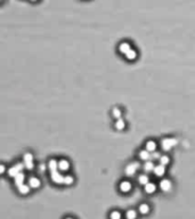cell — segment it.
I'll return each mask as SVG.
<instances>
[{"label": "cell", "mask_w": 195, "mask_h": 219, "mask_svg": "<svg viewBox=\"0 0 195 219\" xmlns=\"http://www.w3.org/2000/svg\"><path fill=\"white\" fill-rule=\"evenodd\" d=\"M177 139L176 138H164V139L161 142V147H162L163 151H170L172 147H175L177 145Z\"/></svg>", "instance_id": "6da1fadb"}, {"label": "cell", "mask_w": 195, "mask_h": 219, "mask_svg": "<svg viewBox=\"0 0 195 219\" xmlns=\"http://www.w3.org/2000/svg\"><path fill=\"white\" fill-rule=\"evenodd\" d=\"M23 168H25V166H24L23 163H16L15 166H13L12 168L8 169V176L13 177V178H14V177L17 176L20 173H22Z\"/></svg>", "instance_id": "7a4b0ae2"}, {"label": "cell", "mask_w": 195, "mask_h": 219, "mask_svg": "<svg viewBox=\"0 0 195 219\" xmlns=\"http://www.w3.org/2000/svg\"><path fill=\"white\" fill-rule=\"evenodd\" d=\"M139 167H140L139 162H131L130 164H128V166L126 167V170H124V173H126V176L132 177L134 175H135L136 171L139 169Z\"/></svg>", "instance_id": "3957f363"}, {"label": "cell", "mask_w": 195, "mask_h": 219, "mask_svg": "<svg viewBox=\"0 0 195 219\" xmlns=\"http://www.w3.org/2000/svg\"><path fill=\"white\" fill-rule=\"evenodd\" d=\"M50 177H51V180L56 184H64V179H65V176L61 175L57 170L55 171H50Z\"/></svg>", "instance_id": "277c9868"}, {"label": "cell", "mask_w": 195, "mask_h": 219, "mask_svg": "<svg viewBox=\"0 0 195 219\" xmlns=\"http://www.w3.org/2000/svg\"><path fill=\"white\" fill-rule=\"evenodd\" d=\"M160 188L162 189L163 192H169L171 189V182L169 179H162L160 182Z\"/></svg>", "instance_id": "5b68a950"}, {"label": "cell", "mask_w": 195, "mask_h": 219, "mask_svg": "<svg viewBox=\"0 0 195 219\" xmlns=\"http://www.w3.org/2000/svg\"><path fill=\"white\" fill-rule=\"evenodd\" d=\"M120 189H121V192L123 193H128L130 192V189H131V182H128V180H123V182H120Z\"/></svg>", "instance_id": "8992f818"}, {"label": "cell", "mask_w": 195, "mask_h": 219, "mask_svg": "<svg viewBox=\"0 0 195 219\" xmlns=\"http://www.w3.org/2000/svg\"><path fill=\"white\" fill-rule=\"evenodd\" d=\"M153 173H154L155 176L162 177L165 173V166H163V164H158V166H155V168H154V170H153Z\"/></svg>", "instance_id": "52a82bcc"}, {"label": "cell", "mask_w": 195, "mask_h": 219, "mask_svg": "<svg viewBox=\"0 0 195 219\" xmlns=\"http://www.w3.org/2000/svg\"><path fill=\"white\" fill-rule=\"evenodd\" d=\"M24 179H25V176H24L23 173H20L17 176L14 177V182H15V186L16 187H20L21 185L24 184Z\"/></svg>", "instance_id": "ba28073f"}, {"label": "cell", "mask_w": 195, "mask_h": 219, "mask_svg": "<svg viewBox=\"0 0 195 219\" xmlns=\"http://www.w3.org/2000/svg\"><path fill=\"white\" fill-rule=\"evenodd\" d=\"M58 169L61 171H67L70 169V162L67 160L62 159L61 161H58Z\"/></svg>", "instance_id": "9c48e42d"}, {"label": "cell", "mask_w": 195, "mask_h": 219, "mask_svg": "<svg viewBox=\"0 0 195 219\" xmlns=\"http://www.w3.org/2000/svg\"><path fill=\"white\" fill-rule=\"evenodd\" d=\"M144 189H145V192L147 193V194H152V193H154L156 191V185L154 184V182H147L145 186H144Z\"/></svg>", "instance_id": "30bf717a"}, {"label": "cell", "mask_w": 195, "mask_h": 219, "mask_svg": "<svg viewBox=\"0 0 195 219\" xmlns=\"http://www.w3.org/2000/svg\"><path fill=\"white\" fill-rule=\"evenodd\" d=\"M130 49H131V46H130L129 42H121V43H120L119 50L122 54H127Z\"/></svg>", "instance_id": "8fae6325"}, {"label": "cell", "mask_w": 195, "mask_h": 219, "mask_svg": "<svg viewBox=\"0 0 195 219\" xmlns=\"http://www.w3.org/2000/svg\"><path fill=\"white\" fill-rule=\"evenodd\" d=\"M29 185H30L31 188H38V187H40L41 182L37 177H32V178L29 179Z\"/></svg>", "instance_id": "7c38bea8"}, {"label": "cell", "mask_w": 195, "mask_h": 219, "mask_svg": "<svg viewBox=\"0 0 195 219\" xmlns=\"http://www.w3.org/2000/svg\"><path fill=\"white\" fill-rule=\"evenodd\" d=\"M139 158H140V160L149 161V160L152 158V155H149V152L147 151V149H143V151L139 152Z\"/></svg>", "instance_id": "4fadbf2b"}, {"label": "cell", "mask_w": 195, "mask_h": 219, "mask_svg": "<svg viewBox=\"0 0 195 219\" xmlns=\"http://www.w3.org/2000/svg\"><path fill=\"white\" fill-rule=\"evenodd\" d=\"M146 149L149 151V152H155L156 149V143L154 140H149V142H146Z\"/></svg>", "instance_id": "5bb4252c"}, {"label": "cell", "mask_w": 195, "mask_h": 219, "mask_svg": "<svg viewBox=\"0 0 195 219\" xmlns=\"http://www.w3.org/2000/svg\"><path fill=\"white\" fill-rule=\"evenodd\" d=\"M17 189H18V192H20L22 195H25V194H29V192H30V185L23 184V185H21L20 187H17Z\"/></svg>", "instance_id": "9a60e30c"}, {"label": "cell", "mask_w": 195, "mask_h": 219, "mask_svg": "<svg viewBox=\"0 0 195 219\" xmlns=\"http://www.w3.org/2000/svg\"><path fill=\"white\" fill-rule=\"evenodd\" d=\"M57 168H58V162H57L56 160H49V162H48V169L50 170V171H55V170H57Z\"/></svg>", "instance_id": "2e32d148"}, {"label": "cell", "mask_w": 195, "mask_h": 219, "mask_svg": "<svg viewBox=\"0 0 195 219\" xmlns=\"http://www.w3.org/2000/svg\"><path fill=\"white\" fill-rule=\"evenodd\" d=\"M124 55H126V58L128 61H134V60H136V57H137V51L134 49H130L129 51L127 54H124Z\"/></svg>", "instance_id": "e0dca14e"}, {"label": "cell", "mask_w": 195, "mask_h": 219, "mask_svg": "<svg viewBox=\"0 0 195 219\" xmlns=\"http://www.w3.org/2000/svg\"><path fill=\"white\" fill-rule=\"evenodd\" d=\"M139 212L142 213V215H147V213L149 212V204H146V203H143V204H140L138 208Z\"/></svg>", "instance_id": "ac0fdd59"}, {"label": "cell", "mask_w": 195, "mask_h": 219, "mask_svg": "<svg viewBox=\"0 0 195 219\" xmlns=\"http://www.w3.org/2000/svg\"><path fill=\"white\" fill-rule=\"evenodd\" d=\"M154 163L152 161H145V164H144V170L146 173H149V171H153L154 170Z\"/></svg>", "instance_id": "d6986e66"}, {"label": "cell", "mask_w": 195, "mask_h": 219, "mask_svg": "<svg viewBox=\"0 0 195 219\" xmlns=\"http://www.w3.org/2000/svg\"><path fill=\"white\" fill-rule=\"evenodd\" d=\"M124 127H126V123H124V121H123L121 118L120 119H116L115 121V128L118 130H123L124 129Z\"/></svg>", "instance_id": "ffe728a7"}, {"label": "cell", "mask_w": 195, "mask_h": 219, "mask_svg": "<svg viewBox=\"0 0 195 219\" xmlns=\"http://www.w3.org/2000/svg\"><path fill=\"white\" fill-rule=\"evenodd\" d=\"M126 218L127 219H136L137 218V212H136V210H134V209L128 210V211L126 212Z\"/></svg>", "instance_id": "44dd1931"}, {"label": "cell", "mask_w": 195, "mask_h": 219, "mask_svg": "<svg viewBox=\"0 0 195 219\" xmlns=\"http://www.w3.org/2000/svg\"><path fill=\"white\" fill-rule=\"evenodd\" d=\"M138 182H139V184H140V185H144V186H145L146 184H147V182H149V176H147V175H142V176H139Z\"/></svg>", "instance_id": "7402d4cb"}, {"label": "cell", "mask_w": 195, "mask_h": 219, "mask_svg": "<svg viewBox=\"0 0 195 219\" xmlns=\"http://www.w3.org/2000/svg\"><path fill=\"white\" fill-rule=\"evenodd\" d=\"M112 115L115 118V119H120L121 118V110L118 109V107H114L112 110Z\"/></svg>", "instance_id": "603a6c76"}, {"label": "cell", "mask_w": 195, "mask_h": 219, "mask_svg": "<svg viewBox=\"0 0 195 219\" xmlns=\"http://www.w3.org/2000/svg\"><path fill=\"white\" fill-rule=\"evenodd\" d=\"M159 160H160V164H163V166H167V164H169V162H170V159H169V156H167V155H162Z\"/></svg>", "instance_id": "cb8c5ba5"}, {"label": "cell", "mask_w": 195, "mask_h": 219, "mask_svg": "<svg viewBox=\"0 0 195 219\" xmlns=\"http://www.w3.org/2000/svg\"><path fill=\"white\" fill-rule=\"evenodd\" d=\"M110 218L111 219H121V212L120 211H112L110 213Z\"/></svg>", "instance_id": "d4e9b609"}, {"label": "cell", "mask_w": 195, "mask_h": 219, "mask_svg": "<svg viewBox=\"0 0 195 219\" xmlns=\"http://www.w3.org/2000/svg\"><path fill=\"white\" fill-rule=\"evenodd\" d=\"M24 162H33V155L31 153H25L23 156Z\"/></svg>", "instance_id": "484cf974"}, {"label": "cell", "mask_w": 195, "mask_h": 219, "mask_svg": "<svg viewBox=\"0 0 195 219\" xmlns=\"http://www.w3.org/2000/svg\"><path fill=\"white\" fill-rule=\"evenodd\" d=\"M73 182H74V178L72 176H65V179H64V184L65 185H71Z\"/></svg>", "instance_id": "4316f807"}, {"label": "cell", "mask_w": 195, "mask_h": 219, "mask_svg": "<svg viewBox=\"0 0 195 219\" xmlns=\"http://www.w3.org/2000/svg\"><path fill=\"white\" fill-rule=\"evenodd\" d=\"M24 166H25V168H27V170H32L33 168H34L33 162H24Z\"/></svg>", "instance_id": "83f0119b"}, {"label": "cell", "mask_w": 195, "mask_h": 219, "mask_svg": "<svg viewBox=\"0 0 195 219\" xmlns=\"http://www.w3.org/2000/svg\"><path fill=\"white\" fill-rule=\"evenodd\" d=\"M152 158H153V159L158 160V159H160V158H161V155H160V153L154 152V153H153V154H152Z\"/></svg>", "instance_id": "f1b7e54d"}, {"label": "cell", "mask_w": 195, "mask_h": 219, "mask_svg": "<svg viewBox=\"0 0 195 219\" xmlns=\"http://www.w3.org/2000/svg\"><path fill=\"white\" fill-rule=\"evenodd\" d=\"M0 173H5V166H3V164H1V166H0Z\"/></svg>", "instance_id": "f546056e"}, {"label": "cell", "mask_w": 195, "mask_h": 219, "mask_svg": "<svg viewBox=\"0 0 195 219\" xmlns=\"http://www.w3.org/2000/svg\"><path fill=\"white\" fill-rule=\"evenodd\" d=\"M66 219H73V218H71V217H67V218H66Z\"/></svg>", "instance_id": "4dcf8cb0"}, {"label": "cell", "mask_w": 195, "mask_h": 219, "mask_svg": "<svg viewBox=\"0 0 195 219\" xmlns=\"http://www.w3.org/2000/svg\"><path fill=\"white\" fill-rule=\"evenodd\" d=\"M31 1H37V0H31Z\"/></svg>", "instance_id": "1f68e13d"}]
</instances>
